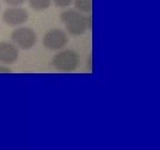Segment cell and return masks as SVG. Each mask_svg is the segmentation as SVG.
Returning <instances> with one entry per match:
<instances>
[{
	"label": "cell",
	"mask_w": 160,
	"mask_h": 150,
	"mask_svg": "<svg viewBox=\"0 0 160 150\" xmlns=\"http://www.w3.org/2000/svg\"><path fill=\"white\" fill-rule=\"evenodd\" d=\"M60 20L67 31L72 36H80L91 29V17L85 16L77 9L65 10L60 15Z\"/></svg>",
	"instance_id": "6da1fadb"
},
{
	"label": "cell",
	"mask_w": 160,
	"mask_h": 150,
	"mask_svg": "<svg viewBox=\"0 0 160 150\" xmlns=\"http://www.w3.org/2000/svg\"><path fill=\"white\" fill-rule=\"evenodd\" d=\"M79 55L75 50L71 49L60 50L52 58L53 68L58 71H62V72L75 71L79 66Z\"/></svg>",
	"instance_id": "7a4b0ae2"
},
{
	"label": "cell",
	"mask_w": 160,
	"mask_h": 150,
	"mask_svg": "<svg viewBox=\"0 0 160 150\" xmlns=\"http://www.w3.org/2000/svg\"><path fill=\"white\" fill-rule=\"evenodd\" d=\"M11 40L17 48L22 50H29L37 43V33L30 27L16 28L11 32Z\"/></svg>",
	"instance_id": "3957f363"
},
{
	"label": "cell",
	"mask_w": 160,
	"mask_h": 150,
	"mask_svg": "<svg viewBox=\"0 0 160 150\" xmlns=\"http://www.w3.org/2000/svg\"><path fill=\"white\" fill-rule=\"evenodd\" d=\"M68 43V36L62 29L52 28L45 33L42 45L48 50H61Z\"/></svg>",
	"instance_id": "277c9868"
},
{
	"label": "cell",
	"mask_w": 160,
	"mask_h": 150,
	"mask_svg": "<svg viewBox=\"0 0 160 150\" xmlns=\"http://www.w3.org/2000/svg\"><path fill=\"white\" fill-rule=\"evenodd\" d=\"M29 19V13L25 8L21 7H9L3 11V22L11 27H18L27 22Z\"/></svg>",
	"instance_id": "5b68a950"
},
{
	"label": "cell",
	"mask_w": 160,
	"mask_h": 150,
	"mask_svg": "<svg viewBox=\"0 0 160 150\" xmlns=\"http://www.w3.org/2000/svg\"><path fill=\"white\" fill-rule=\"evenodd\" d=\"M19 58L18 48L13 43L2 41L0 42V63L1 65H12Z\"/></svg>",
	"instance_id": "8992f818"
},
{
	"label": "cell",
	"mask_w": 160,
	"mask_h": 150,
	"mask_svg": "<svg viewBox=\"0 0 160 150\" xmlns=\"http://www.w3.org/2000/svg\"><path fill=\"white\" fill-rule=\"evenodd\" d=\"M28 3L35 11H43L50 8L52 0H28Z\"/></svg>",
	"instance_id": "52a82bcc"
},
{
	"label": "cell",
	"mask_w": 160,
	"mask_h": 150,
	"mask_svg": "<svg viewBox=\"0 0 160 150\" xmlns=\"http://www.w3.org/2000/svg\"><path fill=\"white\" fill-rule=\"evenodd\" d=\"M75 8L82 13H89L92 10V0H73Z\"/></svg>",
	"instance_id": "ba28073f"
},
{
	"label": "cell",
	"mask_w": 160,
	"mask_h": 150,
	"mask_svg": "<svg viewBox=\"0 0 160 150\" xmlns=\"http://www.w3.org/2000/svg\"><path fill=\"white\" fill-rule=\"evenodd\" d=\"M72 2L73 0H53V3L59 8H67L71 6Z\"/></svg>",
	"instance_id": "9c48e42d"
},
{
	"label": "cell",
	"mask_w": 160,
	"mask_h": 150,
	"mask_svg": "<svg viewBox=\"0 0 160 150\" xmlns=\"http://www.w3.org/2000/svg\"><path fill=\"white\" fill-rule=\"evenodd\" d=\"M5 2L10 7H19L26 2V0H5Z\"/></svg>",
	"instance_id": "30bf717a"
},
{
	"label": "cell",
	"mask_w": 160,
	"mask_h": 150,
	"mask_svg": "<svg viewBox=\"0 0 160 150\" xmlns=\"http://www.w3.org/2000/svg\"><path fill=\"white\" fill-rule=\"evenodd\" d=\"M10 71H11V68L9 66L0 63V72H10Z\"/></svg>",
	"instance_id": "8fae6325"
},
{
	"label": "cell",
	"mask_w": 160,
	"mask_h": 150,
	"mask_svg": "<svg viewBox=\"0 0 160 150\" xmlns=\"http://www.w3.org/2000/svg\"><path fill=\"white\" fill-rule=\"evenodd\" d=\"M88 69H92V67H91V56L88 58Z\"/></svg>",
	"instance_id": "7c38bea8"
},
{
	"label": "cell",
	"mask_w": 160,
	"mask_h": 150,
	"mask_svg": "<svg viewBox=\"0 0 160 150\" xmlns=\"http://www.w3.org/2000/svg\"><path fill=\"white\" fill-rule=\"evenodd\" d=\"M0 7H1V5H0Z\"/></svg>",
	"instance_id": "4fadbf2b"
}]
</instances>
